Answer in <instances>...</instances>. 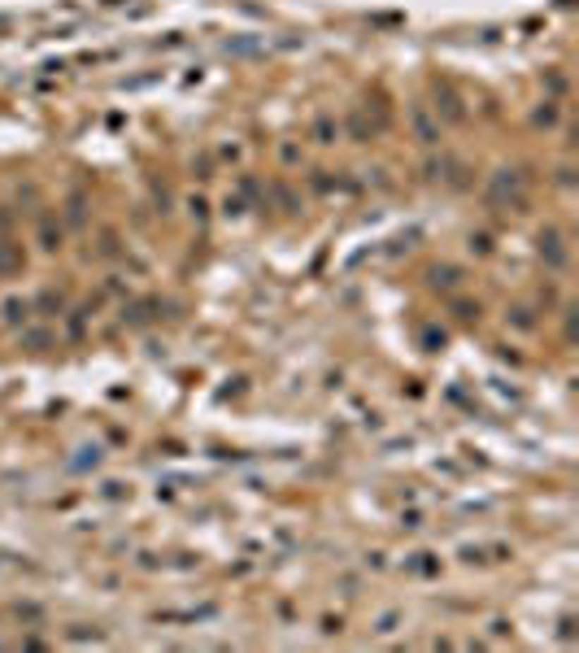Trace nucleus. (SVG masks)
<instances>
[{
    "mask_svg": "<svg viewBox=\"0 0 579 653\" xmlns=\"http://www.w3.org/2000/svg\"><path fill=\"white\" fill-rule=\"evenodd\" d=\"M466 244H470V253H475V257H488V253H492V236H488V231H470Z\"/></svg>",
    "mask_w": 579,
    "mask_h": 653,
    "instance_id": "a211bd4d",
    "label": "nucleus"
},
{
    "mask_svg": "<svg viewBox=\"0 0 579 653\" xmlns=\"http://www.w3.org/2000/svg\"><path fill=\"white\" fill-rule=\"evenodd\" d=\"M279 161H284V166H300V144H296V140H284V144H279Z\"/></svg>",
    "mask_w": 579,
    "mask_h": 653,
    "instance_id": "6ab92c4d",
    "label": "nucleus"
},
{
    "mask_svg": "<svg viewBox=\"0 0 579 653\" xmlns=\"http://www.w3.org/2000/svg\"><path fill=\"white\" fill-rule=\"evenodd\" d=\"M458 318H466V322H470V318H480V305H470V300H462V305H458Z\"/></svg>",
    "mask_w": 579,
    "mask_h": 653,
    "instance_id": "cd10ccee",
    "label": "nucleus"
},
{
    "mask_svg": "<svg viewBox=\"0 0 579 653\" xmlns=\"http://www.w3.org/2000/svg\"><path fill=\"white\" fill-rule=\"evenodd\" d=\"M222 214H226V218H240V214H244V196H240V192H226Z\"/></svg>",
    "mask_w": 579,
    "mask_h": 653,
    "instance_id": "aec40b11",
    "label": "nucleus"
},
{
    "mask_svg": "<svg viewBox=\"0 0 579 653\" xmlns=\"http://www.w3.org/2000/svg\"><path fill=\"white\" fill-rule=\"evenodd\" d=\"M188 214H192V222H196V227H205V222H209V200L205 196H188Z\"/></svg>",
    "mask_w": 579,
    "mask_h": 653,
    "instance_id": "f3484780",
    "label": "nucleus"
},
{
    "mask_svg": "<svg viewBox=\"0 0 579 653\" xmlns=\"http://www.w3.org/2000/svg\"><path fill=\"white\" fill-rule=\"evenodd\" d=\"M410 127H414V140L422 148H436L440 144V122H436V114L427 109V105H414L410 109Z\"/></svg>",
    "mask_w": 579,
    "mask_h": 653,
    "instance_id": "7ed1b4c3",
    "label": "nucleus"
},
{
    "mask_svg": "<svg viewBox=\"0 0 579 653\" xmlns=\"http://www.w3.org/2000/svg\"><path fill=\"white\" fill-rule=\"evenodd\" d=\"M510 326L514 331H536V310H527V305L510 310Z\"/></svg>",
    "mask_w": 579,
    "mask_h": 653,
    "instance_id": "dca6fc26",
    "label": "nucleus"
},
{
    "mask_svg": "<svg viewBox=\"0 0 579 653\" xmlns=\"http://www.w3.org/2000/svg\"><path fill=\"white\" fill-rule=\"evenodd\" d=\"M571 183H575V170L562 166V170H558V188H571Z\"/></svg>",
    "mask_w": 579,
    "mask_h": 653,
    "instance_id": "c85d7f7f",
    "label": "nucleus"
},
{
    "mask_svg": "<svg viewBox=\"0 0 579 653\" xmlns=\"http://www.w3.org/2000/svg\"><path fill=\"white\" fill-rule=\"evenodd\" d=\"M549 92H553V96L566 92V74H562V70H549Z\"/></svg>",
    "mask_w": 579,
    "mask_h": 653,
    "instance_id": "393cba45",
    "label": "nucleus"
},
{
    "mask_svg": "<svg viewBox=\"0 0 579 653\" xmlns=\"http://www.w3.org/2000/svg\"><path fill=\"white\" fill-rule=\"evenodd\" d=\"M436 122H453V127H458V122H466V105H462V96L458 92H453L449 83H436Z\"/></svg>",
    "mask_w": 579,
    "mask_h": 653,
    "instance_id": "f03ea898",
    "label": "nucleus"
},
{
    "mask_svg": "<svg viewBox=\"0 0 579 653\" xmlns=\"http://www.w3.org/2000/svg\"><path fill=\"white\" fill-rule=\"evenodd\" d=\"M153 196H157V214L166 218V214H170V192H166V188H157Z\"/></svg>",
    "mask_w": 579,
    "mask_h": 653,
    "instance_id": "a878e982",
    "label": "nucleus"
},
{
    "mask_svg": "<svg viewBox=\"0 0 579 653\" xmlns=\"http://www.w3.org/2000/svg\"><path fill=\"white\" fill-rule=\"evenodd\" d=\"M406 570L418 575V580H432V575H440V558L422 549V554H410V558H406Z\"/></svg>",
    "mask_w": 579,
    "mask_h": 653,
    "instance_id": "1a4fd4ad",
    "label": "nucleus"
},
{
    "mask_svg": "<svg viewBox=\"0 0 579 653\" xmlns=\"http://www.w3.org/2000/svg\"><path fill=\"white\" fill-rule=\"evenodd\" d=\"M31 314H35V305H31V296H22V292H9L5 300H0V322L5 326H27L31 322Z\"/></svg>",
    "mask_w": 579,
    "mask_h": 653,
    "instance_id": "20e7f679",
    "label": "nucleus"
},
{
    "mask_svg": "<svg viewBox=\"0 0 579 653\" xmlns=\"http://www.w3.org/2000/svg\"><path fill=\"white\" fill-rule=\"evenodd\" d=\"M540 257L549 270H566V236L558 227H544L540 231Z\"/></svg>",
    "mask_w": 579,
    "mask_h": 653,
    "instance_id": "39448f33",
    "label": "nucleus"
},
{
    "mask_svg": "<svg viewBox=\"0 0 579 653\" xmlns=\"http://www.w3.org/2000/svg\"><path fill=\"white\" fill-rule=\"evenodd\" d=\"M274 196L284 200V209H288V214H296V209H300V200H296V192H292L288 183H279V188H274Z\"/></svg>",
    "mask_w": 579,
    "mask_h": 653,
    "instance_id": "412c9836",
    "label": "nucleus"
},
{
    "mask_svg": "<svg viewBox=\"0 0 579 653\" xmlns=\"http://www.w3.org/2000/svg\"><path fill=\"white\" fill-rule=\"evenodd\" d=\"M214 157H218L222 166H240V161H244V144H236V140H222V144L214 148Z\"/></svg>",
    "mask_w": 579,
    "mask_h": 653,
    "instance_id": "2eb2a0df",
    "label": "nucleus"
},
{
    "mask_svg": "<svg viewBox=\"0 0 579 653\" xmlns=\"http://www.w3.org/2000/svg\"><path fill=\"white\" fill-rule=\"evenodd\" d=\"M340 127L353 135L358 144H370V140H374V127L366 122V114H348V122H340Z\"/></svg>",
    "mask_w": 579,
    "mask_h": 653,
    "instance_id": "ddd939ff",
    "label": "nucleus"
},
{
    "mask_svg": "<svg viewBox=\"0 0 579 653\" xmlns=\"http://www.w3.org/2000/svg\"><path fill=\"white\" fill-rule=\"evenodd\" d=\"M18 344L22 348H48L53 344V331L48 326H18Z\"/></svg>",
    "mask_w": 579,
    "mask_h": 653,
    "instance_id": "9b49d317",
    "label": "nucleus"
},
{
    "mask_svg": "<svg viewBox=\"0 0 579 653\" xmlns=\"http://www.w3.org/2000/svg\"><path fill=\"white\" fill-rule=\"evenodd\" d=\"M532 122H536V127H544V131H553L562 122V105H558V100H540L536 114H532Z\"/></svg>",
    "mask_w": 579,
    "mask_h": 653,
    "instance_id": "9d476101",
    "label": "nucleus"
},
{
    "mask_svg": "<svg viewBox=\"0 0 579 653\" xmlns=\"http://www.w3.org/2000/svg\"><path fill=\"white\" fill-rule=\"evenodd\" d=\"M462 279H466L462 266H432V270H427V283L440 288V292H458V288H462Z\"/></svg>",
    "mask_w": 579,
    "mask_h": 653,
    "instance_id": "6e6552de",
    "label": "nucleus"
},
{
    "mask_svg": "<svg viewBox=\"0 0 579 653\" xmlns=\"http://www.w3.org/2000/svg\"><path fill=\"white\" fill-rule=\"evenodd\" d=\"M340 135H344V127H340V122H336L331 114H318V118H314V127H310V140H314L318 148H331Z\"/></svg>",
    "mask_w": 579,
    "mask_h": 653,
    "instance_id": "0eeeda50",
    "label": "nucleus"
},
{
    "mask_svg": "<svg viewBox=\"0 0 579 653\" xmlns=\"http://www.w3.org/2000/svg\"><path fill=\"white\" fill-rule=\"evenodd\" d=\"M18 270H22V248L0 240V279H5V274H18Z\"/></svg>",
    "mask_w": 579,
    "mask_h": 653,
    "instance_id": "f8f14e48",
    "label": "nucleus"
},
{
    "mask_svg": "<svg viewBox=\"0 0 579 653\" xmlns=\"http://www.w3.org/2000/svg\"><path fill=\"white\" fill-rule=\"evenodd\" d=\"M422 340H427V344L436 348V344H444V331H422Z\"/></svg>",
    "mask_w": 579,
    "mask_h": 653,
    "instance_id": "c756f323",
    "label": "nucleus"
},
{
    "mask_svg": "<svg viewBox=\"0 0 579 653\" xmlns=\"http://www.w3.org/2000/svg\"><path fill=\"white\" fill-rule=\"evenodd\" d=\"M96 253H100V257H114V253H118V236H114V231H100V248H96Z\"/></svg>",
    "mask_w": 579,
    "mask_h": 653,
    "instance_id": "5701e85b",
    "label": "nucleus"
},
{
    "mask_svg": "<svg viewBox=\"0 0 579 653\" xmlns=\"http://www.w3.org/2000/svg\"><path fill=\"white\" fill-rule=\"evenodd\" d=\"M31 305H35V310H39L44 318H53V314H61V310H66V296H61V292H53V288H48V292H39V296L31 300Z\"/></svg>",
    "mask_w": 579,
    "mask_h": 653,
    "instance_id": "4468645a",
    "label": "nucleus"
},
{
    "mask_svg": "<svg viewBox=\"0 0 579 653\" xmlns=\"http://www.w3.org/2000/svg\"><path fill=\"white\" fill-rule=\"evenodd\" d=\"M35 240H39L44 253H57L61 240H66V227H61L53 214H39V222H35Z\"/></svg>",
    "mask_w": 579,
    "mask_h": 653,
    "instance_id": "423d86ee",
    "label": "nucleus"
},
{
    "mask_svg": "<svg viewBox=\"0 0 579 653\" xmlns=\"http://www.w3.org/2000/svg\"><path fill=\"white\" fill-rule=\"evenodd\" d=\"M87 466H100V448H83V458H74V470H87Z\"/></svg>",
    "mask_w": 579,
    "mask_h": 653,
    "instance_id": "b1692460",
    "label": "nucleus"
},
{
    "mask_svg": "<svg viewBox=\"0 0 579 653\" xmlns=\"http://www.w3.org/2000/svg\"><path fill=\"white\" fill-rule=\"evenodd\" d=\"M396 623H401V614H396V610H388V614H379V623H374V632H379V636H388V632H396Z\"/></svg>",
    "mask_w": 579,
    "mask_h": 653,
    "instance_id": "4be33fe9",
    "label": "nucleus"
},
{
    "mask_svg": "<svg viewBox=\"0 0 579 653\" xmlns=\"http://www.w3.org/2000/svg\"><path fill=\"white\" fill-rule=\"evenodd\" d=\"M148 83H157V74H144V79H127L122 87H127V92H135V87H148Z\"/></svg>",
    "mask_w": 579,
    "mask_h": 653,
    "instance_id": "bb28decb",
    "label": "nucleus"
},
{
    "mask_svg": "<svg viewBox=\"0 0 579 653\" xmlns=\"http://www.w3.org/2000/svg\"><path fill=\"white\" fill-rule=\"evenodd\" d=\"M527 179H523V170H496L492 174V183H488V205H510L523 214L527 205Z\"/></svg>",
    "mask_w": 579,
    "mask_h": 653,
    "instance_id": "f257e3e1",
    "label": "nucleus"
}]
</instances>
